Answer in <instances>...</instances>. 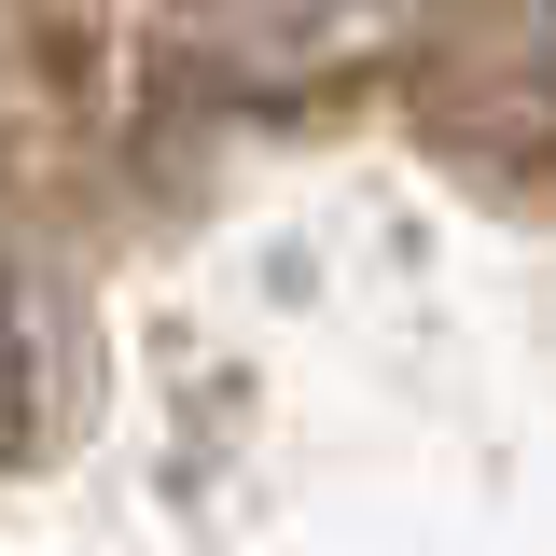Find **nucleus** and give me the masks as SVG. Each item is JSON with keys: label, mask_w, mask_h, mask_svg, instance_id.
<instances>
[{"label": "nucleus", "mask_w": 556, "mask_h": 556, "mask_svg": "<svg viewBox=\"0 0 556 556\" xmlns=\"http://www.w3.org/2000/svg\"><path fill=\"white\" fill-rule=\"evenodd\" d=\"M181 28L223 42V70L292 84V70H320V56L348 42V0H181Z\"/></svg>", "instance_id": "2"}, {"label": "nucleus", "mask_w": 556, "mask_h": 556, "mask_svg": "<svg viewBox=\"0 0 556 556\" xmlns=\"http://www.w3.org/2000/svg\"><path fill=\"white\" fill-rule=\"evenodd\" d=\"M431 98L473 139L556 153V0H431Z\"/></svg>", "instance_id": "1"}]
</instances>
